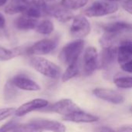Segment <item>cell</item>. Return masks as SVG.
Listing matches in <instances>:
<instances>
[{
  "instance_id": "1",
  "label": "cell",
  "mask_w": 132,
  "mask_h": 132,
  "mask_svg": "<svg viewBox=\"0 0 132 132\" xmlns=\"http://www.w3.org/2000/svg\"><path fill=\"white\" fill-rule=\"evenodd\" d=\"M29 64L36 71L48 78L56 80L62 76L61 68L58 65L40 56H31Z\"/></svg>"
},
{
  "instance_id": "2",
  "label": "cell",
  "mask_w": 132,
  "mask_h": 132,
  "mask_svg": "<svg viewBox=\"0 0 132 132\" xmlns=\"http://www.w3.org/2000/svg\"><path fill=\"white\" fill-rule=\"evenodd\" d=\"M84 46L85 42L82 39H77L67 43L60 52L59 60L67 66L70 65L80 59Z\"/></svg>"
},
{
  "instance_id": "3",
  "label": "cell",
  "mask_w": 132,
  "mask_h": 132,
  "mask_svg": "<svg viewBox=\"0 0 132 132\" xmlns=\"http://www.w3.org/2000/svg\"><path fill=\"white\" fill-rule=\"evenodd\" d=\"M119 6L115 2H111L105 0H97L83 12L87 17H101L115 13Z\"/></svg>"
},
{
  "instance_id": "4",
  "label": "cell",
  "mask_w": 132,
  "mask_h": 132,
  "mask_svg": "<svg viewBox=\"0 0 132 132\" xmlns=\"http://www.w3.org/2000/svg\"><path fill=\"white\" fill-rule=\"evenodd\" d=\"M59 44V37L42 39L26 49V54L29 56H42L53 53Z\"/></svg>"
},
{
  "instance_id": "5",
  "label": "cell",
  "mask_w": 132,
  "mask_h": 132,
  "mask_svg": "<svg viewBox=\"0 0 132 132\" xmlns=\"http://www.w3.org/2000/svg\"><path fill=\"white\" fill-rule=\"evenodd\" d=\"M99 67V55L94 46L87 47L83 56L82 74L84 76L91 75Z\"/></svg>"
},
{
  "instance_id": "6",
  "label": "cell",
  "mask_w": 132,
  "mask_h": 132,
  "mask_svg": "<svg viewBox=\"0 0 132 132\" xmlns=\"http://www.w3.org/2000/svg\"><path fill=\"white\" fill-rule=\"evenodd\" d=\"M81 111V109L70 99H63L46 108L41 109L40 111L56 113L62 115L63 117L69 115L72 113Z\"/></svg>"
},
{
  "instance_id": "7",
  "label": "cell",
  "mask_w": 132,
  "mask_h": 132,
  "mask_svg": "<svg viewBox=\"0 0 132 132\" xmlns=\"http://www.w3.org/2000/svg\"><path fill=\"white\" fill-rule=\"evenodd\" d=\"M90 31V23L84 15H78L74 16L70 27V33L72 37L76 39H83L84 37L88 36Z\"/></svg>"
},
{
  "instance_id": "8",
  "label": "cell",
  "mask_w": 132,
  "mask_h": 132,
  "mask_svg": "<svg viewBox=\"0 0 132 132\" xmlns=\"http://www.w3.org/2000/svg\"><path fill=\"white\" fill-rule=\"evenodd\" d=\"M48 105V101L42 98H36L20 105L18 108L15 109L14 114L16 117H23L34 111H40L41 109L46 108Z\"/></svg>"
},
{
  "instance_id": "9",
  "label": "cell",
  "mask_w": 132,
  "mask_h": 132,
  "mask_svg": "<svg viewBox=\"0 0 132 132\" xmlns=\"http://www.w3.org/2000/svg\"><path fill=\"white\" fill-rule=\"evenodd\" d=\"M93 94L102 101L114 104H121L125 101V97L117 90L112 89L95 88L93 90Z\"/></svg>"
},
{
  "instance_id": "10",
  "label": "cell",
  "mask_w": 132,
  "mask_h": 132,
  "mask_svg": "<svg viewBox=\"0 0 132 132\" xmlns=\"http://www.w3.org/2000/svg\"><path fill=\"white\" fill-rule=\"evenodd\" d=\"M41 131L50 132H66V126L61 122L44 118L32 119L29 121Z\"/></svg>"
},
{
  "instance_id": "11",
  "label": "cell",
  "mask_w": 132,
  "mask_h": 132,
  "mask_svg": "<svg viewBox=\"0 0 132 132\" xmlns=\"http://www.w3.org/2000/svg\"><path fill=\"white\" fill-rule=\"evenodd\" d=\"M11 82L19 89L26 91H39L40 86L25 74H18L10 79Z\"/></svg>"
},
{
  "instance_id": "12",
  "label": "cell",
  "mask_w": 132,
  "mask_h": 132,
  "mask_svg": "<svg viewBox=\"0 0 132 132\" xmlns=\"http://www.w3.org/2000/svg\"><path fill=\"white\" fill-rule=\"evenodd\" d=\"M46 15L54 17L60 22H67L74 18L73 13L59 5H48L46 9Z\"/></svg>"
},
{
  "instance_id": "13",
  "label": "cell",
  "mask_w": 132,
  "mask_h": 132,
  "mask_svg": "<svg viewBox=\"0 0 132 132\" xmlns=\"http://www.w3.org/2000/svg\"><path fill=\"white\" fill-rule=\"evenodd\" d=\"M118 47L112 46L108 48H103L99 56V67L98 69H108L117 60Z\"/></svg>"
},
{
  "instance_id": "14",
  "label": "cell",
  "mask_w": 132,
  "mask_h": 132,
  "mask_svg": "<svg viewBox=\"0 0 132 132\" xmlns=\"http://www.w3.org/2000/svg\"><path fill=\"white\" fill-rule=\"evenodd\" d=\"M101 28L104 32L124 35L125 33L132 32V23L123 21H118L102 25Z\"/></svg>"
},
{
  "instance_id": "15",
  "label": "cell",
  "mask_w": 132,
  "mask_h": 132,
  "mask_svg": "<svg viewBox=\"0 0 132 132\" xmlns=\"http://www.w3.org/2000/svg\"><path fill=\"white\" fill-rule=\"evenodd\" d=\"M63 120L73 123H94L99 121V118L81 110L63 117Z\"/></svg>"
},
{
  "instance_id": "16",
  "label": "cell",
  "mask_w": 132,
  "mask_h": 132,
  "mask_svg": "<svg viewBox=\"0 0 132 132\" xmlns=\"http://www.w3.org/2000/svg\"><path fill=\"white\" fill-rule=\"evenodd\" d=\"M39 22L38 19L28 17L25 15H21L14 20V26L20 31H29L36 29Z\"/></svg>"
},
{
  "instance_id": "17",
  "label": "cell",
  "mask_w": 132,
  "mask_h": 132,
  "mask_svg": "<svg viewBox=\"0 0 132 132\" xmlns=\"http://www.w3.org/2000/svg\"><path fill=\"white\" fill-rule=\"evenodd\" d=\"M27 47L18 46L12 49H8L4 46H0V60L1 61H8L14 59L15 57L26 54Z\"/></svg>"
},
{
  "instance_id": "18",
  "label": "cell",
  "mask_w": 132,
  "mask_h": 132,
  "mask_svg": "<svg viewBox=\"0 0 132 132\" xmlns=\"http://www.w3.org/2000/svg\"><path fill=\"white\" fill-rule=\"evenodd\" d=\"M28 5L22 1L19 0H12L9 3L5 6V12L8 15H16L23 14L27 9Z\"/></svg>"
},
{
  "instance_id": "19",
  "label": "cell",
  "mask_w": 132,
  "mask_h": 132,
  "mask_svg": "<svg viewBox=\"0 0 132 132\" xmlns=\"http://www.w3.org/2000/svg\"><path fill=\"white\" fill-rule=\"evenodd\" d=\"M80 60H78L77 61L67 66V68L61 76L62 81L67 82L73 79V77L78 76L80 74Z\"/></svg>"
},
{
  "instance_id": "20",
  "label": "cell",
  "mask_w": 132,
  "mask_h": 132,
  "mask_svg": "<svg viewBox=\"0 0 132 132\" xmlns=\"http://www.w3.org/2000/svg\"><path fill=\"white\" fill-rule=\"evenodd\" d=\"M19 94L18 88L11 82L8 80L3 87V98L5 101H14Z\"/></svg>"
},
{
  "instance_id": "21",
  "label": "cell",
  "mask_w": 132,
  "mask_h": 132,
  "mask_svg": "<svg viewBox=\"0 0 132 132\" xmlns=\"http://www.w3.org/2000/svg\"><path fill=\"white\" fill-rule=\"evenodd\" d=\"M54 25L53 22L48 19H43L41 22H39L36 28V31L43 36H49L50 35L53 31H54Z\"/></svg>"
},
{
  "instance_id": "22",
  "label": "cell",
  "mask_w": 132,
  "mask_h": 132,
  "mask_svg": "<svg viewBox=\"0 0 132 132\" xmlns=\"http://www.w3.org/2000/svg\"><path fill=\"white\" fill-rule=\"evenodd\" d=\"M88 2L89 0H61L60 5L70 11H73L84 7Z\"/></svg>"
},
{
  "instance_id": "23",
  "label": "cell",
  "mask_w": 132,
  "mask_h": 132,
  "mask_svg": "<svg viewBox=\"0 0 132 132\" xmlns=\"http://www.w3.org/2000/svg\"><path fill=\"white\" fill-rule=\"evenodd\" d=\"M114 83L118 88L120 89H131L132 88V77L124 76L115 77L114 79Z\"/></svg>"
},
{
  "instance_id": "24",
  "label": "cell",
  "mask_w": 132,
  "mask_h": 132,
  "mask_svg": "<svg viewBox=\"0 0 132 132\" xmlns=\"http://www.w3.org/2000/svg\"><path fill=\"white\" fill-rule=\"evenodd\" d=\"M22 15H25L28 16V17L38 19H39L40 17H42L43 15H44L46 14H45V12L42 9H40L39 8H36V7H34V6H31V5H28L27 9Z\"/></svg>"
},
{
  "instance_id": "25",
  "label": "cell",
  "mask_w": 132,
  "mask_h": 132,
  "mask_svg": "<svg viewBox=\"0 0 132 132\" xmlns=\"http://www.w3.org/2000/svg\"><path fill=\"white\" fill-rule=\"evenodd\" d=\"M12 132H43L32 124L28 122L26 124L19 125Z\"/></svg>"
},
{
  "instance_id": "26",
  "label": "cell",
  "mask_w": 132,
  "mask_h": 132,
  "mask_svg": "<svg viewBox=\"0 0 132 132\" xmlns=\"http://www.w3.org/2000/svg\"><path fill=\"white\" fill-rule=\"evenodd\" d=\"M25 2L28 5H31V6H34L36 8H39L40 9H42L45 14L46 15V9H47V3L45 0H26Z\"/></svg>"
},
{
  "instance_id": "27",
  "label": "cell",
  "mask_w": 132,
  "mask_h": 132,
  "mask_svg": "<svg viewBox=\"0 0 132 132\" xmlns=\"http://www.w3.org/2000/svg\"><path fill=\"white\" fill-rule=\"evenodd\" d=\"M19 125V123L15 119L11 120L0 128V132H12Z\"/></svg>"
},
{
  "instance_id": "28",
  "label": "cell",
  "mask_w": 132,
  "mask_h": 132,
  "mask_svg": "<svg viewBox=\"0 0 132 132\" xmlns=\"http://www.w3.org/2000/svg\"><path fill=\"white\" fill-rule=\"evenodd\" d=\"M15 108H2L0 109V121L5 120L11 117L12 114H15Z\"/></svg>"
},
{
  "instance_id": "29",
  "label": "cell",
  "mask_w": 132,
  "mask_h": 132,
  "mask_svg": "<svg viewBox=\"0 0 132 132\" xmlns=\"http://www.w3.org/2000/svg\"><path fill=\"white\" fill-rule=\"evenodd\" d=\"M119 48L124 50L125 51H126L127 53H128L129 54H131L132 56V41L131 40H127L125 39L121 42H120Z\"/></svg>"
},
{
  "instance_id": "30",
  "label": "cell",
  "mask_w": 132,
  "mask_h": 132,
  "mask_svg": "<svg viewBox=\"0 0 132 132\" xmlns=\"http://www.w3.org/2000/svg\"><path fill=\"white\" fill-rule=\"evenodd\" d=\"M121 68L122 70H124V71H125L127 73H132V59L131 60L126 62L125 63L121 64Z\"/></svg>"
},
{
  "instance_id": "31",
  "label": "cell",
  "mask_w": 132,
  "mask_h": 132,
  "mask_svg": "<svg viewBox=\"0 0 132 132\" xmlns=\"http://www.w3.org/2000/svg\"><path fill=\"white\" fill-rule=\"evenodd\" d=\"M95 132H116L115 130L108 126H100L95 128Z\"/></svg>"
},
{
  "instance_id": "32",
  "label": "cell",
  "mask_w": 132,
  "mask_h": 132,
  "mask_svg": "<svg viewBox=\"0 0 132 132\" xmlns=\"http://www.w3.org/2000/svg\"><path fill=\"white\" fill-rule=\"evenodd\" d=\"M116 132H132V125L122 126L116 130Z\"/></svg>"
},
{
  "instance_id": "33",
  "label": "cell",
  "mask_w": 132,
  "mask_h": 132,
  "mask_svg": "<svg viewBox=\"0 0 132 132\" xmlns=\"http://www.w3.org/2000/svg\"><path fill=\"white\" fill-rule=\"evenodd\" d=\"M6 26V19L2 13L0 12V29H3Z\"/></svg>"
},
{
  "instance_id": "34",
  "label": "cell",
  "mask_w": 132,
  "mask_h": 132,
  "mask_svg": "<svg viewBox=\"0 0 132 132\" xmlns=\"http://www.w3.org/2000/svg\"><path fill=\"white\" fill-rule=\"evenodd\" d=\"M123 8L125 9V10L126 12H128V13H130V14L132 15V7H131V6H127V5H123Z\"/></svg>"
},
{
  "instance_id": "35",
  "label": "cell",
  "mask_w": 132,
  "mask_h": 132,
  "mask_svg": "<svg viewBox=\"0 0 132 132\" xmlns=\"http://www.w3.org/2000/svg\"><path fill=\"white\" fill-rule=\"evenodd\" d=\"M105 1H108V2H124L125 3L128 0H105Z\"/></svg>"
},
{
  "instance_id": "36",
  "label": "cell",
  "mask_w": 132,
  "mask_h": 132,
  "mask_svg": "<svg viewBox=\"0 0 132 132\" xmlns=\"http://www.w3.org/2000/svg\"><path fill=\"white\" fill-rule=\"evenodd\" d=\"M124 5H127V6H131L132 7V0H128Z\"/></svg>"
},
{
  "instance_id": "37",
  "label": "cell",
  "mask_w": 132,
  "mask_h": 132,
  "mask_svg": "<svg viewBox=\"0 0 132 132\" xmlns=\"http://www.w3.org/2000/svg\"><path fill=\"white\" fill-rule=\"evenodd\" d=\"M6 3H7V0H0V7L5 5Z\"/></svg>"
},
{
  "instance_id": "38",
  "label": "cell",
  "mask_w": 132,
  "mask_h": 132,
  "mask_svg": "<svg viewBox=\"0 0 132 132\" xmlns=\"http://www.w3.org/2000/svg\"><path fill=\"white\" fill-rule=\"evenodd\" d=\"M130 111H131V113H132V107H131V108H130Z\"/></svg>"
},
{
  "instance_id": "39",
  "label": "cell",
  "mask_w": 132,
  "mask_h": 132,
  "mask_svg": "<svg viewBox=\"0 0 132 132\" xmlns=\"http://www.w3.org/2000/svg\"><path fill=\"white\" fill-rule=\"evenodd\" d=\"M19 1H22V2H25L26 0H19Z\"/></svg>"
}]
</instances>
